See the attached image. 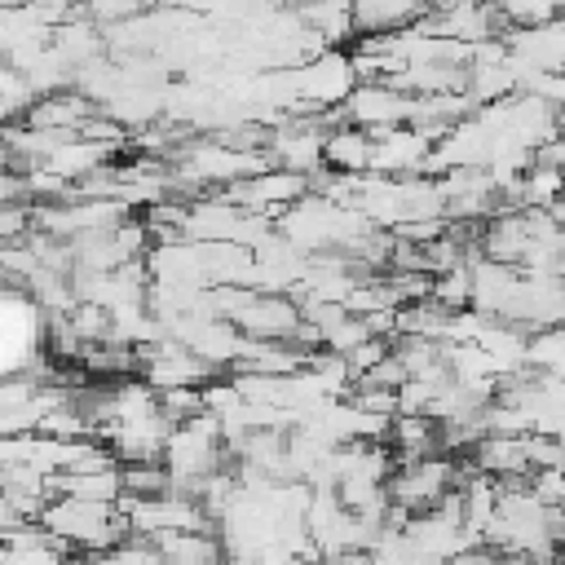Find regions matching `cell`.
<instances>
[{
  "mask_svg": "<svg viewBox=\"0 0 565 565\" xmlns=\"http://www.w3.org/2000/svg\"><path fill=\"white\" fill-rule=\"evenodd\" d=\"M225 459H230V441H225L216 415H199L190 424H177L168 437V450H163V463L172 472L177 494H199V486L207 477L225 472Z\"/></svg>",
  "mask_w": 565,
  "mask_h": 565,
  "instance_id": "6da1fadb",
  "label": "cell"
},
{
  "mask_svg": "<svg viewBox=\"0 0 565 565\" xmlns=\"http://www.w3.org/2000/svg\"><path fill=\"white\" fill-rule=\"evenodd\" d=\"M71 552H110L119 547L124 539H132L119 503H88V499H71V494H57L44 516H40Z\"/></svg>",
  "mask_w": 565,
  "mask_h": 565,
  "instance_id": "7a4b0ae2",
  "label": "cell"
},
{
  "mask_svg": "<svg viewBox=\"0 0 565 565\" xmlns=\"http://www.w3.org/2000/svg\"><path fill=\"white\" fill-rule=\"evenodd\" d=\"M468 463L459 468L450 455H433V459H411V463H397L393 477H388V499L393 508L419 516V512H433L437 503H446L459 481H463Z\"/></svg>",
  "mask_w": 565,
  "mask_h": 565,
  "instance_id": "3957f363",
  "label": "cell"
},
{
  "mask_svg": "<svg viewBox=\"0 0 565 565\" xmlns=\"http://www.w3.org/2000/svg\"><path fill=\"white\" fill-rule=\"evenodd\" d=\"M119 512L132 530V539H168V534H190V530H212L216 521L207 516V508L194 494H154V499H119Z\"/></svg>",
  "mask_w": 565,
  "mask_h": 565,
  "instance_id": "277c9868",
  "label": "cell"
},
{
  "mask_svg": "<svg viewBox=\"0 0 565 565\" xmlns=\"http://www.w3.org/2000/svg\"><path fill=\"white\" fill-rule=\"evenodd\" d=\"M344 119L353 124V128H362V132H388V128H402V124H411V115H415V97L406 93V88H397V84H388V79H375V84H353V93L344 97Z\"/></svg>",
  "mask_w": 565,
  "mask_h": 565,
  "instance_id": "5b68a950",
  "label": "cell"
},
{
  "mask_svg": "<svg viewBox=\"0 0 565 565\" xmlns=\"http://www.w3.org/2000/svg\"><path fill=\"white\" fill-rule=\"evenodd\" d=\"M433 137L419 132L415 124H402V128H388V132H375V159H371V172L380 177H415L433 163Z\"/></svg>",
  "mask_w": 565,
  "mask_h": 565,
  "instance_id": "8992f818",
  "label": "cell"
},
{
  "mask_svg": "<svg viewBox=\"0 0 565 565\" xmlns=\"http://www.w3.org/2000/svg\"><path fill=\"white\" fill-rule=\"evenodd\" d=\"M71 547L44 525L22 521L13 530H0V565H66Z\"/></svg>",
  "mask_w": 565,
  "mask_h": 565,
  "instance_id": "52a82bcc",
  "label": "cell"
},
{
  "mask_svg": "<svg viewBox=\"0 0 565 565\" xmlns=\"http://www.w3.org/2000/svg\"><path fill=\"white\" fill-rule=\"evenodd\" d=\"M327 168L340 172V177H362L371 172V159H375V137L353 128V124H340L327 132Z\"/></svg>",
  "mask_w": 565,
  "mask_h": 565,
  "instance_id": "ba28073f",
  "label": "cell"
},
{
  "mask_svg": "<svg viewBox=\"0 0 565 565\" xmlns=\"http://www.w3.org/2000/svg\"><path fill=\"white\" fill-rule=\"evenodd\" d=\"M53 494H71V499H88V503H119L124 499V463L88 468V472H57Z\"/></svg>",
  "mask_w": 565,
  "mask_h": 565,
  "instance_id": "9c48e42d",
  "label": "cell"
},
{
  "mask_svg": "<svg viewBox=\"0 0 565 565\" xmlns=\"http://www.w3.org/2000/svg\"><path fill=\"white\" fill-rule=\"evenodd\" d=\"M159 552H163L168 565H225V556H230L221 530L168 534V539H159Z\"/></svg>",
  "mask_w": 565,
  "mask_h": 565,
  "instance_id": "30bf717a",
  "label": "cell"
},
{
  "mask_svg": "<svg viewBox=\"0 0 565 565\" xmlns=\"http://www.w3.org/2000/svg\"><path fill=\"white\" fill-rule=\"evenodd\" d=\"M124 494L132 499H154V494H177L168 463H124Z\"/></svg>",
  "mask_w": 565,
  "mask_h": 565,
  "instance_id": "8fae6325",
  "label": "cell"
},
{
  "mask_svg": "<svg viewBox=\"0 0 565 565\" xmlns=\"http://www.w3.org/2000/svg\"><path fill=\"white\" fill-rule=\"evenodd\" d=\"M335 565H375V556L371 552H344V556H335Z\"/></svg>",
  "mask_w": 565,
  "mask_h": 565,
  "instance_id": "7c38bea8",
  "label": "cell"
},
{
  "mask_svg": "<svg viewBox=\"0 0 565 565\" xmlns=\"http://www.w3.org/2000/svg\"><path fill=\"white\" fill-rule=\"evenodd\" d=\"M66 565H106V561H102V552H71Z\"/></svg>",
  "mask_w": 565,
  "mask_h": 565,
  "instance_id": "4fadbf2b",
  "label": "cell"
},
{
  "mask_svg": "<svg viewBox=\"0 0 565 565\" xmlns=\"http://www.w3.org/2000/svg\"><path fill=\"white\" fill-rule=\"evenodd\" d=\"M296 565H335V561H327V556H300Z\"/></svg>",
  "mask_w": 565,
  "mask_h": 565,
  "instance_id": "5bb4252c",
  "label": "cell"
},
{
  "mask_svg": "<svg viewBox=\"0 0 565 565\" xmlns=\"http://www.w3.org/2000/svg\"><path fill=\"white\" fill-rule=\"evenodd\" d=\"M556 565H561V561H556Z\"/></svg>",
  "mask_w": 565,
  "mask_h": 565,
  "instance_id": "9a60e30c",
  "label": "cell"
}]
</instances>
